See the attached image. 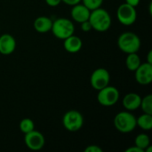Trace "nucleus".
I'll use <instances>...</instances> for the list:
<instances>
[{
    "instance_id": "393cba45",
    "label": "nucleus",
    "mask_w": 152,
    "mask_h": 152,
    "mask_svg": "<svg viewBox=\"0 0 152 152\" xmlns=\"http://www.w3.org/2000/svg\"><path fill=\"white\" fill-rule=\"evenodd\" d=\"M61 2L64 3L65 4L73 6V5H75V4H77L81 3V0H61Z\"/></svg>"
},
{
    "instance_id": "39448f33",
    "label": "nucleus",
    "mask_w": 152,
    "mask_h": 152,
    "mask_svg": "<svg viewBox=\"0 0 152 152\" xmlns=\"http://www.w3.org/2000/svg\"><path fill=\"white\" fill-rule=\"evenodd\" d=\"M120 97L118 89L112 86H107L104 88L98 91L97 101L104 107H111L118 103Z\"/></svg>"
},
{
    "instance_id": "cd10ccee",
    "label": "nucleus",
    "mask_w": 152,
    "mask_h": 152,
    "mask_svg": "<svg viewBox=\"0 0 152 152\" xmlns=\"http://www.w3.org/2000/svg\"><path fill=\"white\" fill-rule=\"evenodd\" d=\"M147 62L152 64V51L151 50L149 53H148V55H147Z\"/></svg>"
},
{
    "instance_id": "f03ea898",
    "label": "nucleus",
    "mask_w": 152,
    "mask_h": 152,
    "mask_svg": "<svg viewBox=\"0 0 152 152\" xmlns=\"http://www.w3.org/2000/svg\"><path fill=\"white\" fill-rule=\"evenodd\" d=\"M115 128L121 134L132 133L136 128V118L128 110L118 112L113 120Z\"/></svg>"
},
{
    "instance_id": "412c9836",
    "label": "nucleus",
    "mask_w": 152,
    "mask_h": 152,
    "mask_svg": "<svg viewBox=\"0 0 152 152\" xmlns=\"http://www.w3.org/2000/svg\"><path fill=\"white\" fill-rule=\"evenodd\" d=\"M82 4H85L90 11L102 7L103 0H81Z\"/></svg>"
},
{
    "instance_id": "f3484780",
    "label": "nucleus",
    "mask_w": 152,
    "mask_h": 152,
    "mask_svg": "<svg viewBox=\"0 0 152 152\" xmlns=\"http://www.w3.org/2000/svg\"><path fill=\"white\" fill-rule=\"evenodd\" d=\"M136 126L144 131H150L152 128V115L143 113L136 118Z\"/></svg>"
},
{
    "instance_id": "f8f14e48",
    "label": "nucleus",
    "mask_w": 152,
    "mask_h": 152,
    "mask_svg": "<svg viewBox=\"0 0 152 152\" xmlns=\"http://www.w3.org/2000/svg\"><path fill=\"white\" fill-rule=\"evenodd\" d=\"M16 40L10 34H3L0 36V53L3 55H10L16 49Z\"/></svg>"
},
{
    "instance_id": "b1692460",
    "label": "nucleus",
    "mask_w": 152,
    "mask_h": 152,
    "mask_svg": "<svg viewBox=\"0 0 152 152\" xmlns=\"http://www.w3.org/2000/svg\"><path fill=\"white\" fill-rule=\"evenodd\" d=\"M45 3L51 7H56L61 3V0H45Z\"/></svg>"
},
{
    "instance_id": "9b49d317",
    "label": "nucleus",
    "mask_w": 152,
    "mask_h": 152,
    "mask_svg": "<svg viewBox=\"0 0 152 152\" xmlns=\"http://www.w3.org/2000/svg\"><path fill=\"white\" fill-rule=\"evenodd\" d=\"M90 13L91 11L85 4L79 3L72 6L70 11V17L74 21L81 23L89 20Z\"/></svg>"
},
{
    "instance_id": "a878e982",
    "label": "nucleus",
    "mask_w": 152,
    "mask_h": 152,
    "mask_svg": "<svg viewBox=\"0 0 152 152\" xmlns=\"http://www.w3.org/2000/svg\"><path fill=\"white\" fill-rule=\"evenodd\" d=\"M141 0H126V3L131 6H134V7H136L139 5Z\"/></svg>"
},
{
    "instance_id": "4468645a",
    "label": "nucleus",
    "mask_w": 152,
    "mask_h": 152,
    "mask_svg": "<svg viewBox=\"0 0 152 152\" xmlns=\"http://www.w3.org/2000/svg\"><path fill=\"white\" fill-rule=\"evenodd\" d=\"M83 46V42L81 38L74 34L63 40V47L69 53H78Z\"/></svg>"
},
{
    "instance_id": "1a4fd4ad",
    "label": "nucleus",
    "mask_w": 152,
    "mask_h": 152,
    "mask_svg": "<svg viewBox=\"0 0 152 152\" xmlns=\"http://www.w3.org/2000/svg\"><path fill=\"white\" fill-rule=\"evenodd\" d=\"M24 142L30 151H37L44 148L45 144V139L40 132L34 129L33 131L25 134Z\"/></svg>"
},
{
    "instance_id": "aec40b11",
    "label": "nucleus",
    "mask_w": 152,
    "mask_h": 152,
    "mask_svg": "<svg viewBox=\"0 0 152 152\" xmlns=\"http://www.w3.org/2000/svg\"><path fill=\"white\" fill-rule=\"evenodd\" d=\"M140 108L143 111V113L151 114L152 115V95L148 94L142 98Z\"/></svg>"
},
{
    "instance_id": "dca6fc26",
    "label": "nucleus",
    "mask_w": 152,
    "mask_h": 152,
    "mask_svg": "<svg viewBox=\"0 0 152 152\" xmlns=\"http://www.w3.org/2000/svg\"><path fill=\"white\" fill-rule=\"evenodd\" d=\"M141 58L138 55L137 53H128L126 59V66L128 70L130 71H135L137 68L141 65Z\"/></svg>"
},
{
    "instance_id": "bb28decb",
    "label": "nucleus",
    "mask_w": 152,
    "mask_h": 152,
    "mask_svg": "<svg viewBox=\"0 0 152 152\" xmlns=\"http://www.w3.org/2000/svg\"><path fill=\"white\" fill-rule=\"evenodd\" d=\"M125 152H144L142 150H141L140 148H138V147H136L135 145L134 146H133V147H130V148H128V149H126Z\"/></svg>"
},
{
    "instance_id": "423d86ee",
    "label": "nucleus",
    "mask_w": 152,
    "mask_h": 152,
    "mask_svg": "<svg viewBox=\"0 0 152 152\" xmlns=\"http://www.w3.org/2000/svg\"><path fill=\"white\" fill-rule=\"evenodd\" d=\"M62 125L69 132H77L83 127L84 117L79 111L76 110H70L64 114L62 118Z\"/></svg>"
},
{
    "instance_id": "6ab92c4d",
    "label": "nucleus",
    "mask_w": 152,
    "mask_h": 152,
    "mask_svg": "<svg viewBox=\"0 0 152 152\" xmlns=\"http://www.w3.org/2000/svg\"><path fill=\"white\" fill-rule=\"evenodd\" d=\"M20 130L22 134H26L35 129V124L32 119L30 118H23L20 122Z\"/></svg>"
},
{
    "instance_id": "20e7f679",
    "label": "nucleus",
    "mask_w": 152,
    "mask_h": 152,
    "mask_svg": "<svg viewBox=\"0 0 152 152\" xmlns=\"http://www.w3.org/2000/svg\"><path fill=\"white\" fill-rule=\"evenodd\" d=\"M52 33L53 36L61 40H64L75 32V25L73 21L67 18H59L53 21Z\"/></svg>"
},
{
    "instance_id": "2eb2a0df",
    "label": "nucleus",
    "mask_w": 152,
    "mask_h": 152,
    "mask_svg": "<svg viewBox=\"0 0 152 152\" xmlns=\"http://www.w3.org/2000/svg\"><path fill=\"white\" fill-rule=\"evenodd\" d=\"M53 25V20L51 18L46 16H39L37 17L33 23L34 28L37 32L44 34L51 31Z\"/></svg>"
},
{
    "instance_id": "ddd939ff",
    "label": "nucleus",
    "mask_w": 152,
    "mask_h": 152,
    "mask_svg": "<svg viewBox=\"0 0 152 152\" xmlns=\"http://www.w3.org/2000/svg\"><path fill=\"white\" fill-rule=\"evenodd\" d=\"M141 101L142 97L140 96V94L136 93H129L124 96L122 100V105L126 110L132 112L140 108Z\"/></svg>"
},
{
    "instance_id": "a211bd4d",
    "label": "nucleus",
    "mask_w": 152,
    "mask_h": 152,
    "mask_svg": "<svg viewBox=\"0 0 152 152\" xmlns=\"http://www.w3.org/2000/svg\"><path fill=\"white\" fill-rule=\"evenodd\" d=\"M134 145L143 151L146 148H148L151 145V139L150 136L146 134H138L134 139Z\"/></svg>"
},
{
    "instance_id": "4be33fe9",
    "label": "nucleus",
    "mask_w": 152,
    "mask_h": 152,
    "mask_svg": "<svg viewBox=\"0 0 152 152\" xmlns=\"http://www.w3.org/2000/svg\"><path fill=\"white\" fill-rule=\"evenodd\" d=\"M80 27H81V29L84 32H89V31H91L93 29L92 25H91L89 20H86L84 22H81L80 23Z\"/></svg>"
},
{
    "instance_id": "0eeeda50",
    "label": "nucleus",
    "mask_w": 152,
    "mask_h": 152,
    "mask_svg": "<svg viewBox=\"0 0 152 152\" xmlns=\"http://www.w3.org/2000/svg\"><path fill=\"white\" fill-rule=\"evenodd\" d=\"M117 18L124 26H131L137 20V11L135 7L124 3L117 10Z\"/></svg>"
},
{
    "instance_id": "f257e3e1",
    "label": "nucleus",
    "mask_w": 152,
    "mask_h": 152,
    "mask_svg": "<svg viewBox=\"0 0 152 152\" xmlns=\"http://www.w3.org/2000/svg\"><path fill=\"white\" fill-rule=\"evenodd\" d=\"M92 25L93 29L98 32L107 31L112 23V19L109 12L102 7L91 11L90 17L88 20Z\"/></svg>"
},
{
    "instance_id": "9d476101",
    "label": "nucleus",
    "mask_w": 152,
    "mask_h": 152,
    "mask_svg": "<svg viewBox=\"0 0 152 152\" xmlns=\"http://www.w3.org/2000/svg\"><path fill=\"white\" fill-rule=\"evenodd\" d=\"M134 72L135 81L142 85L147 86L151 84L152 82V64L149 62L141 63Z\"/></svg>"
},
{
    "instance_id": "7ed1b4c3",
    "label": "nucleus",
    "mask_w": 152,
    "mask_h": 152,
    "mask_svg": "<svg viewBox=\"0 0 152 152\" xmlns=\"http://www.w3.org/2000/svg\"><path fill=\"white\" fill-rule=\"evenodd\" d=\"M118 48L125 53H138L141 48L142 42L138 35L134 32L122 33L118 38Z\"/></svg>"
},
{
    "instance_id": "5701e85b",
    "label": "nucleus",
    "mask_w": 152,
    "mask_h": 152,
    "mask_svg": "<svg viewBox=\"0 0 152 152\" xmlns=\"http://www.w3.org/2000/svg\"><path fill=\"white\" fill-rule=\"evenodd\" d=\"M85 152H103V150L98 145H90L86 148Z\"/></svg>"
},
{
    "instance_id": "6e6552de",
    "label": "nucleus",
    "mask_w": 152,
    "mask_h": 152,
    "mask_svg": "<svg viewBox=\"0 0 152 152\" xmlns=\"http://www.w3.org/2000/svg\"><path fill=\"white\" fill-rule=\"evenodd\" d=\"M110 81V74L106 69L103 68H98L94 70L90 77V84L92 87L96 91H99L109 86Z\"/></svg>"
}]
</instances>
